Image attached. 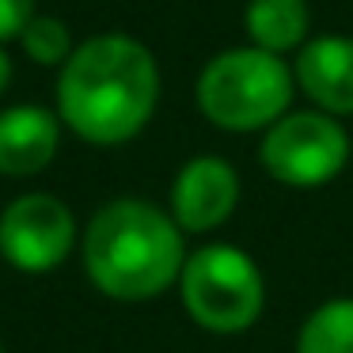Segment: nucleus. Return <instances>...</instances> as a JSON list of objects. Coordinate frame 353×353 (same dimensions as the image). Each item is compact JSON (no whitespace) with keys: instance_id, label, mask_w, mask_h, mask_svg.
I'll return each instance as SVG.
<instances>
[{"instance_id":"423d86ee","label":"nucleus","mask_w":353,"mask_h":353,"mask_svg":"<svg viewBox=\"0 0 353 353\" xmlns=\"http://www.w3.org/2000/svg\"><path fill=\"white\" fill-rule=\"evenodd\" d=\"M77 243V216L57 194H19L0 213V254L19 274H50Z\"/></svg>"},{"instance_id":"f8f14e48","label":"nucleus","mask_w":353,"mask_h":353,"mask_svg":"<svg viewBox=\"0 0 353 353\" xmlns=\"http://www.w3.org/2000/svg\"><path fill=\"white\" fill-rule=\"evenodd\" d=\"M16 42L23 46V54L31 57L34 65H42V69H61L72 57V50H77L69 23L57 19V16H46V12H34V19L19 31Z\"/></svg>"},{"instance_id":"9b49d317","label":"nucleus","mask_w":353,"mask_h":353,"mask_svg":"<svg viewBox=\"0 0 353 353\" xmlns=\"http://www.w3.org/2000/svg\"><path fill=\"white\" fill-rule=\"evenodd\" d=\"M296 353H353V300L319 304L296 334Z\"/></svg>"},{"instance_id":"2eb2a0df","label":"nucleus","mask_w":353,"mask_h":353,"mask_svg":"<svg viewBox=\"0 0 353 353\" xmlns=\"http://www.w3.org/2000/svg\"><path fill=\"white\" fill-rule=\"evenodd\" d=\"M0 353H4V345H0Z\"/></svg>"},{"instance_id":"ddd939ff","label":"nucleus","mask_w":353,"mask_h":353,"mask_svg":"<svg viewBox=\"0 0 353 353\" xmlns=\"http://www.w3.org/2000/svg\"><path fill=\"white\" fill-rule=\"evenodd\" d=\"M34 12H39V0H0V46L16 42L19 31L34 19Z\"/></svg>"},{"instance_id":"f257e3e1","label":"nucleus","mask_w":353,"mask_h":353,"mask_svg":"<svg viewBox=\"0 0 353 353\" xmlns=\"http://www.w3.org/2000/svg\"><path fill=\"white\" fill-rule=\"evenodd\" d=\"M54 103L61 125L80 141L99 148L125 145L152 122L160 103L156 54L125 31L92 34L57 69Z\"/></svg>"},{"instance_id":"20e7f679","label":"nucleus","mask_w":353,"mask_h":353,"mask_svg":"<svg viewBox=\"0 0 353 353\" xmlns=\"http://www.w3.org/2000/svg\"><path fill=\"white\" fill-rule=\"evenodd\" d=\"M179 292L186 315L213 334L251 330L266 307V281L259 262L232 243H209L186 254Z\"/></svg>"},{"instance_id":"1a4fd4ad","label":"nucleus","mask_w":353,"mask_h":353,"mask_svg":"<svg viewBox=\"0 0 353 353\" xmlns=\"http://www.w3.org/2000/svg\"><path fill=\"white\" fill-rule=\"evenodd\" d=\"M61 118L39 103H16L0 110V175L31 179L54 163L61 148Z\"/></svg>"},{"instance_id":"7ed1b4c3","label":"nucleus","mask_w":353,"mask_h":353,"mask_svg":"<svg viewBox=\"0 0 353 353\" xmlns=\"http://www.w3.org/2000/svg\"><path fill=\"white\" fill-rule=\"evenodd\" d=\"M292 92V65L251 42L213 54L194 84L201 118L224 133H266L289 114Z\"/></svg>"},{"instance_id":"6e6552de","label":"nucleus","mask_w":353,"mask_h":353,"mask_svg":"<svg viewBox=\"0 0 353 353\" xmlns=\"http://www.w3.org/2000/svg\"><path fill=\"white\" fill-rule=\"evenodd\" d=\"M292 80L315 110L330 118L353 114V39L350 34H315L296 50Z\"/></svg>"},{"instance_id":"39448f33","label":"nucleus","mask_w":353,"mask_h":353,"mask_svg":"<svg viewBox=\"0 0 353 353\" xmlns=\"http://www.w3.org/2000/svg\"><path fill=\"white\" fill-rule=\"evenodd\" d=\"M350 133L323 110H289L262 133L259 160L270 179L292 190H315L334 183L350 163Z\"/></svg>"},{"instance_id":"0eeeda50","label":"nucleus","mask_w":353,"mask_h":353,"mask_svg":"<svg viewBox=\"0 0 353 353\" xmlns=\"http://www.w3.org/2000/svg\"><path fill=\"white\" fill-rule=\"evenodd\" d=\"M239 175L221 156H194L179 168L171 183V216L183 232H213L236 213Z\"/></svg>"},{"instance_id":"f03ea898","label":"nucleus","mask_w":353,"mask_h":353,"mask_svg":"<svg viewBox=\"0 0 353 353\" xmlns=\"http://www.w3.org/2000/svg\"><path fill=\"white\" fill-rule=\"evenodd\" d=\"M183 262V228L152 201H107L84 228V270L110 300L141 304L160 296L179 281Z\"/></svg>"},{"instance_id":"4468645a","label":"nucleus","mask_w":353,"mask_h":353,"mask_svg":"<svg viewBox=\"0 0 353 353\" xmlns=\"http://www.w3.org/2000/svg\"><path fill=\"white\" fill-rule=\"evenodd\" d=\"M12 77H16V65H12L8 50L0 46V99H4V92L12 88Z\"/></svg>"},{"instance_id":"9d476101","label":"nucleus","mask_w":353,"mask_h":353,"mask_svg":"<svg viewBox=\"0 0 353 353\" xmlns=\"http://www.w3.org/2000/svg\"><path fill=\"white\" fill-rule=\"evenodd\" d=\"M243 31L251 46L285 57L312 39V8L307 0H247Z\"/></svg>"}]
</instances>
